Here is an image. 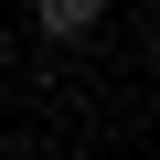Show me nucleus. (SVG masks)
<instances>
[{
  "label": "nucleus",
  "instance_id": "nucleus-2",
  "mask_svg": "<svg viewBox=\"0 0 160 160\" xmlns=\"http://www.w3.org/2000/svg\"><path fill=\"white\" fill-rule=\"evenodd\" d=\"M0 64H11V22H0Z\"/></svg>",
  "mask_w": 160,
  "mask_h": 160
},
{
  "label": "nucleus",
  "instance_id": "nucleus-1",
  "mask_svg": "<svg viewBox=\"0 0 160 160\" xmlns=\"http://www.w3.org/2000/svg\"><path fill=\"white\" fill-rule=\"evenodd\" d=\"M32 22H43L53 43H86V32L107 22V0H32Z\"/></svg>",
  "mask_w": 160,
  "mask_h": 160
}]
</instances>
